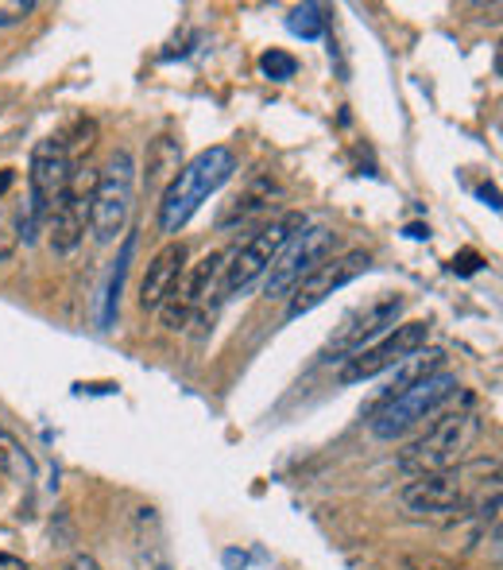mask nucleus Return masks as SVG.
Here are the masks:
<instances>
[{"label": "nucleus", "mask_w": 503, "mask_h": 570, "mask_svg": "<svg viewBox=\"0 0 503 570\" xmlns=\"http://www.w3.org/2000/svg\"><path fill=\"white\" fill-rule=\"evenodd\" d=\"M233 171H236V156L225 144L197 151L190 163H182L179 175L167 182L163 202H159V230L179 233L202 210V202H210V194H217L233 179Z\"/></svg>", "instance_id": "nucleus-1"}, {"label": "nucleus", "mask_w": 503, "mask_h": 570, "mask_svg": "<svg viewBox=\"0 0 503 570\" xmlns=\"http://www.w3.org/2000/svg\"><path fill=\"white\" fill-rule=\"evenodd\" d=\"M453 397H457L453 372H446V369L434 372L430 380H422V384H415V389L399 392V397H392L387 404H379V412L372 415V435L384 439V443L403 439L407 431H415L418 423L434 420V415H438Z\"/></svg>", "instance_id": "nucleus-2"}, {"label": "nucleus", "mask_w": 503, "mask_h": 570, "mask_svg": "<svg viewBox=\"0 0 503 570\" xmlns=\"http://www.w3.org/2000/svg\"><path fill=\"white\" fill-rule=\"evenodd\" d=\"M132 218V156L125 148L109 159L89 194V233L97 245H113Z\"/></svg>", "instance_id": "nucleus-3"}, {"label": "nucleus", "mask_w": 503, "mask_h": 570, "mask_svg": "<svg viewBox=\"0 0 503 570\" xmlns=\"http://www.w3.org/2000/svg\"><path fill=\"white\" fill-rule=\"evenodd\" d=\"M472 435H477V415L472 412H449L441 420H434V428L426 431L418 443H410L403 451V469L415 477L422 474H446L457 462L464 458Z\"/></svg>", "instance_id": "nucleus-4"}, {"label": "nucleus", "mask_w": 503, "mask_h": 570, "mask_svg": "<svg viewBox=\"0 0 503 570\" xmlns=\"http://www.w3.org/2000/svg\"><path fill=\"white\" fill-rule=\"evenodd\" d=\"M302 225H307V218H302L299 210H287L283 218H276L271 225L252 233V238L233 253V261L225 264V292L228 295L248 292V287L276 264V256L283 253V245L302 230Z\"/></svg>", "instance_id": "nucleus-5"}, {"label": "nucleus", "mask_w": 503, "mask_h": 570, "mask_svg": "<svg viewBox=\"0 0 503 570\" xmlns=\"http://www.w3.org/2000/svg\"><path fill=\"white\" fill-rule=\"evenodd\" d=\"M74 175V159L66 151L63 136H51V140H40L32 151V171H28V182H32V207H28V218L20 222L24 238H32V230L40 222H47L55 214L58 199L66 194Z\"/></svg>", "instance_id": "nucleus-6"}, {"label": "nucleus", "mask_w": 503, "mask_h": 570, "mask_svg": "<svg viewBox=\"0 0 503 570\" xmlns=\"http://www.w3.org/2000/svg\"><path fill=\"white\" fill-rule=\"evenodd\" d=\"M333 245H338V233L330 225H302L268 268V295H291L299 279H307L318 264L330 261Z\"/></svg>", "instance_id": "nucleus-7"}, {"label": "nucleus", "mask_w": 503, "mask_h": 570, "mask_svg": "<svg viewBox=\"0 0 503 570\" xmlns=\"http://www.w3.org/2000/svg\"><path fill=\"white\" fill-rule=\"evenodd\" d=\"M372 264V256L364 249H353V253H341L322 261L307 279H299V287L291 292V303H287V318H302L314 307H322L333 292H341L345 284H353L356 276H364Z\"/></svg>", "instance_id": "nucleus-8"}, {"label": "nucleus", "mask_w": 503, "mask_h": 570, "mask_svg": "<svg viewBox=\"0 0 503 570\" xmlns=\"http://www.w3.org/2000/svg\"><path fill=\"white\" fill-rule=\"evenodd\" d=\"M426 338H430V323H422V318H418V323L395 326L384 341H376V346H368V349H361V353L349 357L345 369H341V380H345V384H356V380L379 377V372H387L399 361H407L410 353L426 349Z\"/></svg>", "instance_id": "nucleus-9"}, {"label": "nucleus", "mask_w": 503, "mask_h": 570, "mask_svg": "<svg viewBox=\"0 0 503 570\" xmlns=\"http://www.w3.org/2000/svg\"><path fill=\"white\" fill-rule=\"evenodd\" d=\"M225 253H205L197 264H190V268H182L179 284H174V292L163 299V323L171 326V330H182L186 326V318L194 315V307H202L205 299H210L213 284L221 279V272H225Z\"/></svg>", "instance_id": "nucleus-10"}, {"label": "nucleus", "mask_w": 503, "mask_h": 570, "mask_svg": "<svg viewBox=\"0 0 503 570\" xmlns=\"http://www.w3.org/2000/svg\"><path fill=\"white\" fill-rule=\"evenodd\" d=\"M399 500L415 516H449L464 508V485L453 469H446V474H422L403 485Z\"/></svg>", "instance_id": "nucleus-11"}, {"label": "nucleus", "mask_w": 503, "mask_h": 570, "mask_svg": "<svg viewBox=\"0 0 503 570\" xmlns=\"http://www.w3.org/2000/svg\"><path fill=\"white\" fill-rule=\"evenodd\" d=\"M399 315H403L399 295H379V299H372L368 307L353 310V315L341 323L338 338L330 341V353H361L364 341L376 338V334L387 330V326H395Z\"/></svg>", "instance_id": "nucleus-12"}, {"label": "nucleus", "mask_w": 503, "mask_h": 570, "mask_svg": "<svg viewBox=\"0 0 503 570\" xmlns=\"http://www.w3.org/2000/svg\"><path fill=\"white\" fill-rule=\"evenodd\" d=\"M182 268H186V245H182V241H167V245L151 256L148 272H143L140 279V307L143 310L163 307V299L174 292V284H179Z\"/></svg>", "instance_id": "nucleus-13"}, {"label": "nucleus", "mask_w": 503, "mask_h": 570, "mask_svg": "<svg viewBox=\"0 0 503 570\" xmlns=\"http://www.w3.org/2000/svg\"><path fill=\"white\" fill-rule=\"evenodd\" d=\"M441 369H446V353H441V349H418V353H410L407 361L395 365V377L384 392V404L392 397H399V392H407V389H415V384H422V380H430L434 372H441Z\"/></svg>", "instance_id": "nucleus-14"}, {"label": "nucleus", "mask_w": 503, "mask_h": 570, "mask_svg": "<svg viewBox=\"0 0 503 570\" xmlns=\"http://www.w3.org/2000/svg\"><path fill=\"white\" fill-rule=\"evenodd\" d=\"M0 474L12 477V482H32L35 477L32 454L24 451V443H20L4 423H0Z\"/></svg>", "instance_id": "nucleus-15"}, {"label": "nucleus", "mask_w": 503, "mask_h": 570, "mask_svg": "<svg viewBox=\"0 0 503 570\" xmlns=\"http://www.w3.org/2000/svg\"><path fill=\"white\" fill-rule=\"evenodd\" d=\"M182 167V148L171 136H159L148 148V182H171Z\"/></svg>", "instance_id": "nucleus-16"}, {"label": "nucleus", "mask_w": 503, "mask_h": 570, "mask_svg": "<svg viewBox=\"0 0 503 570\" xmlns=\"http://www.w3.org/2000/svg\"><path fill=\"white\" fill-rule=\"evenodd\" d=\"M268 202H271V182H264V179L252 182L240 199L233 202V210L221 218V225H233V222H244V218H252V214H264V210H268Z\"/></svg>", "instance_id": "nucleus-17"}, {"label": "nucleus", "mask_w": 503, "mask_h": 570, "mask_svg": "<svg viewBox=\"0 0 503 570\" xmlns=\"http://www.w3.org/2000/svg\"><path fill=\"white\" fill-rule=\"evenodd\" d=\"M287 28H291L295 35H302V40H322V35H325V17H322L318 4H302V9H291Z\"/></svg>", "instance_id": "nucleus-18"}, {"label": "nucleus", "mask_w": 503, "mask_h": 570, "mask_svg": "<svg viewBox=\"0 0 503 570\" xmlns=\"http://www.w3.org/2000/svg\"><path fill=\"white\" fill-rule=\"evenodd\" d=\"M260 71L268 74L271 82H287V78H295L299 63H295V55H287V51H276V48H271L268 55L260 59Z\"/></svg>", "instance_id": "nucleus-19"}, {"label": "nucleus", "mask_w": 503, "mask_h": 570, "mask_svg": "<svg viewBox=\"0 0 503 570\" xmlns=\"http://www.w3.org/2000/svg\"><path fill=\"white\" fill-rule=\"evenodd\" d=\"M403 567H407V570H461L453 559H446V555H434V551L403 555Z\"/></svg>", "instance_id": "nucleus-20"}, {"label": "nucleus", "mask_w": 503, "mask_h": 570, "mask_svg": "<svg viewBox=\"0 0 503 570\" xmlns=\"http://www.w3.org/2000/svg\"><path fill=\"white\" fill-rule=\"evenodd\" d=\"M35 12V0H0V28L24 24Z\"/></svg>", "instance_id": "nucleus-21"}, {"label": "nucleus", "mask_w": 503, "mask_h": 570, "mask_svg": "<svg viewBox=\"0 0 503 570\" xmlns=\"http://www.w3.org/2000/svg\"><path fill=\"white\" fill-rule=\"evenodd\" d=\"M20 241L24 238H20V230H17V218L4 214L0 218V261H9V256L20 249Z\"/></svg>", "instance_id": "nucleus-22"}, {"label": "nucleus", "mask_w": 503, "mask_h": 570, "mask_svg": "<svg viewBox=\"0 0 503 570\" xmlns=\"http://www.w3.org/2000/svg\"><path fill=\"white\" fill-rule=\"evenodd\" d=\"M0 570H32V567H28V562L20 559V555H9V551H0Z\"/></svg>", "instance_id": "nucleus-23"}, {"label": "nucleus", "mask_w": 503, "mask_h": 570, "mask_svg": "<svg viewBox=\"0 0 503 570\" xmlns=\"http://www.w3.org/2000/svg\"><path fill=\"white\" fill-rule=\"evenodd\" d=\"M66 570H101V567H97V559H89V555H74V559L66 562Z\"/></svg>", "instance_id": "nucleus-24"}, {"label": "nucleus", "mask_w": 503, "mask_h": 570, "mask_svg": "<svg viewBox=\"0 0 503 570\" xmlns=\"http://www.w3.org/2000/svg\"><path fill=\"white\" fill-rule=\"evenodd\" d=\"M453 264H457L461 272H477V268H480V256H477V253H461Z\"/></svg>", "instance_id": "nucleus-25"}, {"label": "nucleus", "mask_w": 503, "mask_h": 570, "mask_svg": "<svg viewBox=\"0 0 503 570\" xmlns=\"http://www.w3.org/2000/svg\"><path fill=\"white\" fill-rule=\"evenodd\" d=\"M12 182H17V171H12V167H4V171H0V199H4V194L12 190Z\"/></svg>", "instance_id": "nucleus-26"}, {"label": "nucleus", "mask_w": 503, "mask_h": 570, "mask_svg": "<svg viewBox=\"0 0 503 570\" xmlns=\"http://www.w3.org/2000/svg\"><path fill=\"white\" fill-rule=\"evenodd\" d=\"M159 570H171V567H159Z\"/></svg>", "instance_id": "nucleus-27"}]
</instances>
